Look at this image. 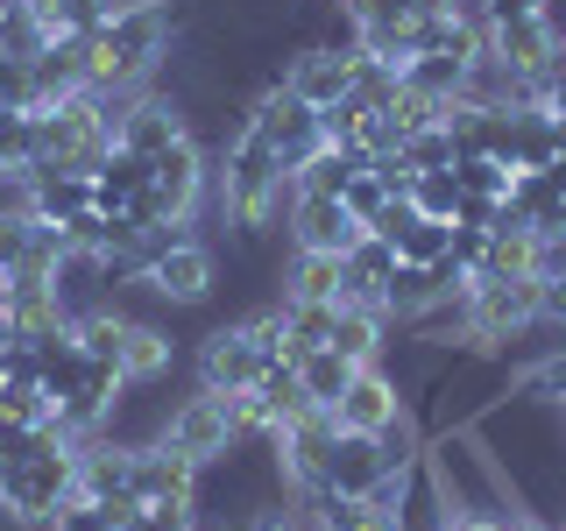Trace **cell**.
<instances>
[{
  "mask_svg": "<svg viewBox=\"0 0 566 531\" xmlns=\"http://www.w3.org/2000/svg\"><path fill=\"white\" fill-rule=\"evenodd\" d=\"M135 503H199V460L177 454L170 439L135 447Z\"/></svg>",
  "mask_w": 566,
  "mask_h": 531,
  "instance_id": "cell-10",
  "label": "cell"
},
{
  "mask_svg": "<svg viewBox=\"0 0 566 531\" xmlns=\"http://www.w3.org/2000/svg\"><path fill=\"white\" fill-rule=\"evenodd\" d=\"M177 368V341H170V326H156V319H135L128 326V347H120V383H135V389H156Z\"/></svg>",
  "mask_w": 566,
  "mask_h": 531,
  "instance_id": "cell-12",
  "label": "cell"
},
{
  "mask_svg": "<svg viewBox=\"0 0 566 531\" xmlns=\"http://www.w3.org/2000/svg\"><path fill=\"white\" fill-rule=\"evenodd\" d=\"M0 106H29V58L0 50Z\"/></svg>",
  "mask_w": 566,
  "mask_h": 531,
  "instance_id": "cell-26",
  "label": "cell"
},
{
  "mask_svg": "<svg viewBox=\"0 0 566 531\" xmlns=\"http://www.w3.org/2000/svg\"><path fill=\"white\" fill-rule=\"evenodd\" d=\"M206 199H212V149L199 135L149 156V220L156 227H191L206 212Z\"/></svg>",
  "mask_w": 566,
  "mask_h": 531,
  "instance_id": "cell-4",
  "label": "cell"
},
{
  "mask_svg": "<svg viewBox=\"0 0 566 531\" xmlns=\"http://www.w3.org/2000/svg\"><path fill=\"white\" fill-rule=\"evenodd\" d=\"M403 164H411V170H453L460 164V149H453V128H447V121H432V128H418L411 142H403Z\"/></svg>",
  "mask_w": 566,
  "mask_h": 531,
  "instance_id": "cell-18",
  "label": "cell"
},
{
  "mask_svg": "<svg viewBox=\"0 0 566 531\" xmlns=\"http://www.w3.org/2000/svg\"><path fill=\"white\" fill-rule=\"evenodd\" d=\"M191 376H199V389H212V397H241V389L262 376V347L248 341L241 319H227V326H212L206 341H199Z\"/></svg>",
  "mask_w": 566,
  "mask_h": 531,
  "instance_id": "cell-7",
  "label": "cell"
},
{
  "mask_svg": "<svg viewBox=\"0 0 566 531\" xmlns=\"http://www.w3.org/2000/svg\"><path fill=\"white\" fill-rule=\"evenodd\" d=\"M177 142H191V114H185V100L170 93V85H149V93H135V106L120 114V128H114V149H128V156H164L177 149Z\"/></svg>",
  "mask_w": 566,
  "mask_h": 531,
  "instance_id": "cell-6",
  "label": "cell"
},
{
  "mask_svg": "<svg viewBox=\"0 0 566 531\" xmlns=\"http://www.w3.org/2000/svg\"><path fill=\"white\" fill-rule=\"evenodd\" d=\"M283 319H291V341L312 354V347L333 341V319H340V305H297V298H283Z\"/></svg>",
  "mask_w": 566,
  "mask_h": 531,
  "instance_id": "cell-22",
  "label": "cell"
},
{
  "mask_svg": "<svg viewBox=\"0 0 566 531\" xmlns=\"http://www.w3.org/2000/svg\"><path fill=\"white\" fill-rule=\"evenodd\" d=\"M297 524V510H291V496H270V503H255L234 531H291Z\"/></svg>",
  "mask_w": 566,
  "mask_h": 531,
  "instance_id": "cell-25",
  "label": "cell"
},
{
  "mask_svg": "<svg viewBox=\"0 0 566 531\" xmlns=\"http://www.w3.org/2000/svg\"><path fill=\"white\" fill-rule=\"evenodd\" d=\"M156 439H170L177 454H191L199 468H212V460L241 439L234 433V404L212 397V389H191L185 404H170V418H164V433H156Z\"/></svg>",
  "mask_w": 566,
  "mask_h": 531,
  "instance_id": "cell-5",
  "label": "cell"
},
{
  "mask_svg": "<svg viewBox=\"0 0 566 531\" xmlns=\"http://www.w3.org/2000/svg\"><path fill=\"white\" fill-rule=\"evenodd\" d=\"M241 121H248V128H255V135L276 149L283 177H291V170H305L312 156L326 149V121H318V106H305V100H297L283 79H270V85H262V93L241 106Z\"/></svg>",
  "mask_w": 566,
  "mask_h": 531,
  "instance_id": "cell-2",
  "label": "cell"
},
{
  "mask_svg": "<svg viewBox=\"0 0 566 531\" xmlns=\"http://www.w3.org/2000/svg\"><path fill=\"white\" fill-rule=\"evenodd\" d=\"M340 291H347L340 256H312V248H291V270H283V298H297V305H340Z\"/></svg>",
  "mask_w": 566,
  "mask_h": 531,
  "instance_id": "cell-13",
  "label": "cell"
},
{
  "mask_svg": "<svg viewBox=\"0 0 566 531\" xmlns=\"http://www.w3.org/2000/svg\"><path fill=\"white\" fill-rule=\"evenodd\" d=\"M447 248H453V220H424L418 212V220L403 227V241H397V262H439Z\"/></svg>",
  "mask_w": 566,
  "mask_h": 531,
  "instance_id": "cell-21",
  "label": "cell"
},
{
  "mask_svg": "<svg viewBox=\"0 0 566 531\" xmlns=\"http://www.w3.org/2000/svg\"><path fill=\"white\" fill-rule=\"evenodd\" d=\"M489 50L503 64L517 71H545V58H553V29L538 22V14H517V22H489Z\"/></svg>",
  "mask_w": 566,
  "mask_h": 531,
  "instance_id": "cell-14",
  "label": "cell"
},
{
  "mask_svg": "<svg viewBox=\"0 0 566 531\" xmlns=\"http://www.w3.org/2000/svg\"><path fill=\"white\" fill-rule=\"evenodd\" d=\"M14 341H22V333H14V319H8V298H0V354H8Z\"/></svg>",
  "mask_w": 566,
  "mask_h": 531,
  "instance_id": "cell-29",
  "label": "cell"
},
{
  "mask_svg": "<svg viewBox=\"0 0 566 531\" xmlns=\"http://www.w3.org/2000/svg\"><path fill=\"white\" fill-rule=\"evenodd\" d=\"M411 206L424 212V220H460V177L453 170H418Z\"/></svg>",
  "mask_w": 566,
  "mask_h": 531,
  "instance_id": "cell-19",
  "label": "cell"
},
{
  "mask_svg": "<svg viewBox=\"0 0 566 531\" xmlns=\"http://www.w3.org/2000/svg\"><path fill=\"white\" fill-rule=\"evenodd\" d=\"M389 454H382V433H333V454H326V482L333 496H376V482H389Z\"/></svg>",
  "mask_w": 566,
  "mask_h": 531,
  "instance_id": "cell-11",
  "label": "cell"
},
{
  "mask_svg": "<svg viewBox=\"0 0 566 531\" xmlns=\"http://www.w3.org/2000/svg\"><path fill=\"white\" fill-rule=\"evenodd\" d=\"M50 531H114V518H106L99 503H85V496H64L57 518H50Z\"/></svg>",
  "mask_w": 566,
  "mask_h": 531,
  "instance_id": "cell-24",
  "label": "cell"
},
{
  "mask_svg": "<svg viewBox=\"0 0 566 531\" xmlns=\"http://www.w3.org/2000/svg\"><path fill=\"white\" fill-rule=\"evenodd\" d=\"M403 412H411L403 383L389 376L382 362H368V368H354V383L340 389V404H333V425H340V433H389Z\"/></svg>",
  "mask_w": 566,
  "mask_h": 531,
  "instance_id": "cell-9",
  "label": "cell"
},
{
  "mask_svg": "<svg viewBox=\"0 0 566 531\" xmlns=\"http://www.w3.org/2000/svg\"><path fill=\"white\" fill-rule=\"evenodd\" d=\"M368 227L347 212V199H318V191H291V212H283V241L312 248V256H347Z\"/></svg>",
  "mask_w": 566,
  "mask_h": 531,
  "instance_id": "cell-8",
  "label": "cell"
},
{
  "mask_svg": "<svg viewBox=\"0 0 566 531\" xmlns=\"http://www.w3.org/2000/svg\"><path fill=\"white\" fill-rule=\"evenodd\" d=\"M29 241H35V212L22 206V191H0V277H14L29 262Z\"/></svg>",
  "mask_w": 566,
  "mask_h": 531,
  "instance_id": "cell-17",
  "label": "cell"
},
{
  "mask_svg": "<svg viewBox=\"0 0 566 531\" xmlns=\"http://www.w3.org/2000/svg\"><path fill=\"white\" fill-rule=\"evenodd\" d=\"M538 283L545 277H468V354H495L538 326Z\"/></svg>",
  "mask_w": 566,
  "mask_h": 531,
  "instance_id": "cell-1",
  "label": "cell"
},
{
  "mask_svg": "<svg viewBox=\"0 0 566 531\" xmlns=\"http://www.w3.org/2000/svg\"><path fill=\"white\" fill-rule=\"evenodd\" d=\"M538 326H566V270L538 283Z\"/></svg>",
  "mask_w": 566,
  "mask_h": 531,
  "instance_id": "cell-27",
  "label": "cell"
},
{
  "mask_svg": "<svg viewBox=\"0 0 566 531\" xmlns=\"http://www.w3.org/2000/svg\"><path fill=\"white\" fill-rule=\"evenodd\" d=\"M503 397H531V404H566V347L538 354V362H524L517 376H510Z\"/></svg>",
  "mask_w": 566,
  "mask_h": 531,
  "instance_id": "cell-16",
  "label": "cell"
},
{
  "mask_svg": "<svg viewBox=\"0 0 566 531\" xmlns=\"http://www.w3.org/2000/svg\"><path fill=\"white\" fill-rule=\"evenodd\" d=\"M297 383H305V404L333 412V404H340V389L354 383V362H347L340 347H312L305 362H297Z\"/></svg>",
  "mask_w": 566,
  "mask_h": 531,
  "instance_id": "cell-15",
  "label": "cell"
},
{
  "mask_svg": "<svg viewBox=\"0 0 566 531\" xmlns=\"http://www.w3.org/2000/svg\"><path fill=\"white\" fill-rule=\"evenodd\" d=\"M538 22L553 29V43H566V0H538Z\"/></svg>",
  "mask_w": 566,
  "mask_h": 531,
  "instance_id": "cell-28",
  "label": "cell"
},
{
  "mask_svg": "<svg viewBox=\"0 0 566 531\" xmlns=\"http://www.w3.org/2000/svg\"><path fill=\"white\" fill-rule=\"evenodd\" d=\"M340 199H347V212H354V220L368 227V220H376V212H382L389 199H397V191H389L382 177H376V164H368V170H354V177H347V191H340Z\"/></svg>",
  "mask_w": 566,
  "mask_h": 531,
  "instance_id": "cell-23",
  "label": "cell"
},
{
  "mask_svg": "<svg viewBox=\"0 0 566 531\" xmlns=\"http://www.w3.org/2000/svg\"><path fill=\"white\" fill-rule=\"evenodd\" d=\"M453 177H460V191H468V199H510V164H495V156H460L453 164Z\"/></svg>",
  "mask_w": 566,
  "mask_h": 531,
  "instance_id": "cell-20",
  "label": "cell"
},
{
  "mask_svg": "<svg viewBox=\"0 0 566 531\" xmlns=\"http://www.w3.org/2000/svg\"><path fill=\"white\" fill-rule=\"evenodd\" d=\"M142 291H149L156 305H170V312L212 305V291H220V256H212V241H199L191 227H185V235H170L149 256V270H142Z\"/></svg>",
  "mask_w": 566,
  "mask_h": 531,
  "instance_id": "cell-3",
  "label": "cell"
}]
</instances>
